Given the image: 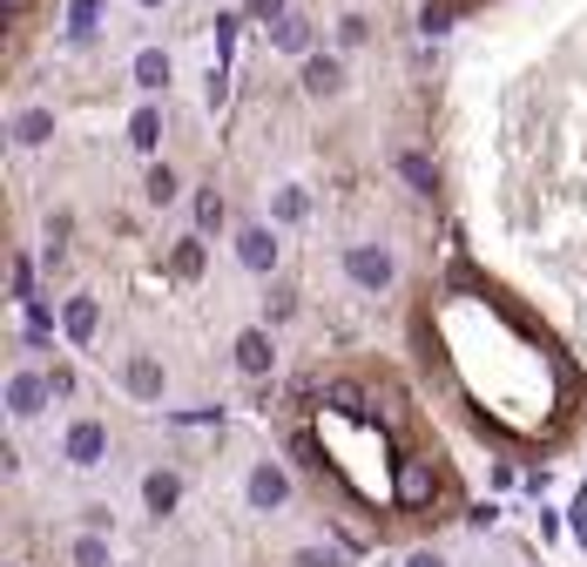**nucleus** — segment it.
Segmentation results:
<instances>
[{
    "mask_svg": "<svg viewBox=\"0 0 587 567\" xmlns=\"http://www.w3.org/2000/svg\"><path fill=\"white\" fill-rule=\"evenodd\" d=\"M344 270H351V284H365V291H385V284H391V251L351 243V251H344Z\"/></svg>",
    "mask_w": 587,
    "mask_h": 567,
    "instance_id": "nucleus-1",
    "label": "nucleus"
},
{
    "mask_svg": "<svg viewBox=\"0 0 587 567\" xmlns=\"http://www.w3.org/2000/svg\"><path fill=\"white\" fill-rule=\"evenodd\" d=\"M433 494H439L433 460H399V500H406V507H425Z\"/></svg>",
    "mask_w": 587,
    "mask_h": 567,
    "instance_id": "nucleus-2",
    "label": "nucleus"
},
{
    "mask_svg": "<svg viewBox=\"0 0 587 567\" xmlns=\"http://www.w3.org/2000/svg\"><path fill=\"white\" fill-rule=\"evenodd\" d=\"M102 453H108V426L82 419V426L68 432V466H102Z\"/></svg>",
    "mask_w": 587,
    "mask_h": 567,
    "instance_id": "nucleus-3",
    "label": "nucleus"
},
{
    "mask_svg": "<svg viewBox=\"0 0 587 567\" xmlns=\"http://www.w3.org/2000/svg\"><path fill=\"white\" fill-rule=\"evenodd\" d=\"M48 392H55L48 379H34V372H14V379H8V413H14V419H34V413H42V398H48Z\"/></svg>",
    "mask_w": 587,
    "mask_h": 567,
    "instance_id": "nucleus-4",
    "label": "nucleus"
},
{
    "mask_svg": "<svg viewBox=\"0 0 587 567\" xmlns=\"http://www.w3.org/2000/svg\"><path fill=\"white\" fill-rule=\"evenodd\" d=\"M284 500H291L284 466H270V460H263V466L250 473V507H263V513H270V507H284Z\"/></svg>",
    "mask_w": 587,
    "mask_h": 567,
    "instance_id": "nucleus-5",
    "label": "nucleus"
},
{
    "mask_svg": "<svg viewBox=\"0 0 587 567\" xmlns=\"http://www.w3.org/2000/svg\"><path fill=\"white\" fill-rule=\"evenodd\" d=\"M304 89H310V95H338V89H344L338 55H304Z\"/></svg>",
    "mask_w": 587,
    "mask_h": 567,
    "instance_id": "nucleus-6",
    "label": "nucleus"
},
{
    "mask_svg": "<svg viewBox=\"0 0 587 567\" xmlns=\"http://www.w3.org/2000/svg\"><path fill=\"white\" fill-rule=\"evenodd\" d=\"M237 257H244L250 270H270V264H278V243H270V230H263V223H250V230L237 236Z\"/></svg>",
    "mask_w": 587,
    "mask_h": 567,
    "instance_id": "nucleus-7",
    "label": "nucleus"
},
{
    "mask_svg": "<svg viewBox=\"0 0 587 567\" xmlns=\"http://www.w3.org/2000/svg\"><path fill=\"white\" fill-rule=\"evenodd\" d=\"M61 324H68V338L82 345V338H95V324H102V304H95V298H68Z\"/></svg>",
    "mask_w": 587,
    "mask_h": 567,
    "instance_id": "nucleus-8",
    "label": "nucleus"
},
{
    "mask_svg": "<svg viewBox=\"0 0 587 567\" xmlns=\"http://www.w3.org/2000/svg\"><path fill=\"white\" fill-rule=\"evenodd\" d=\"M142 500H149V513H169V507L183 500V479H176V473H149V479H142Z\"/></svg>",
    "mask_w": 587,
    "mask_h": 567,
    "instance_id": "nucleus-9",
    "label": "nucleus"
},
{
    "mask_svg": "<svg viewBox=\"0 0 587 567\" xmlns=\"http://www.w3.org/2000/svg\"><path fill=\"white\" fill-rule=\"evenodd\" d=\"M136 89H149V95L169 89V55H163V48H142V55H136Z\"/></svg>",
    "mask_w": 587,
    "mask_h": 567,
    "instance_id": "nucleus-10",
    "label": "nucleus"
},
{
    "mask_svg": "<svg viewBox=\"0 0 587 567\" xmlns=\"http://www.w3.org/2000/svg\"><path fill=\"white\" fill-rule=\"evenodd\" d=\"M122 379H129L136 398H155V392H163V364H155V358H129V372H122Z\"/></svg>",
    "mask_w": 587,
    "mask_h": 567,
    "instance_id": "nucleus-11",
    "label": "nucleus"
},
{
    "mask_svg": "<svg viewBox=\"0 0 587 567\" xmlns=\"http://www.w3.org/2000/svg\"><path fill=\"white\" fill-rule=\"evenodd\" d=\"M270 358H278V351H270L263 332H244L237 338V364H244V372H270Z\"/></svg>",
    "mask_w": 587,
    "mask_h": 567,
    "instance_id": "nucleus-12",
    "label": "nucleus"
},
{
    "mask_svg": "<svg viewBox=\"0 0 587 567\" xmlns=\"http://www.w3.org/2000/svg\"><path fill=\"white\" fill-rule=\"evenodd\" d=\"M48 136H55V115H48V108H27V115L14 121V142H27V149L48 142Z\"/></svg>",
    "mask_w": 587,
    "mask_h": 567,
    "instance_id": "nucleus-13",
    "label": "nucleus"
},
{
    "mask_svg": "<svg viewBox=\"0 0 587 567\" xmlns=\"http://www.w3.org/2000/svg\"><path fill=\"white\" fill-rule=\"evenodd\" d=\"M68 21H74V27H68L74 40H89V34H95V21H102V0H68Z\"/></svg>",
    "mask_w": 587,
    "mask_h": 567,
    "instance_id": "nucleus-14",
    "label": "nucleus"
},
{
    "mask_svg": "<svg viewBox=\"0 0 587 567\" xmlns=\"http://www.w3.org/2000/svg\"><path fill=\"white\" fill-rule=\"evenodd\" d=\"M325 398H331V413H338V419H365V392H359V385H331Z\"/></svg>",
    "mask_w": 587,
    "mask_h": 567,
    "instance_id": "nucleus-15",
    "label": "nucleus"
},
{
    "mask_svg": "<svg viewBox=\"0 0 587 567\" xmlns=\"http://www.w3.org/2000/svg\"><path fill=\"white\" fill-rule=\"evenodd\" d=\"M399 176H406L412 189H425V196H433V162H425V155H412V149H406V155H399Z\"/></svg>",
    "mask_w": 587,
    "mask_h": 567,
    "instance_id": "nucleus-16",
    "label": "nucleus"
},
{
    "mask_svg": "<svg viewBox=\"0 0 587 567\" xmlns=\"http://www.w3.org/2000/svg\"><path fill=\"white\" fill-rule=\"evenodd\" d=\"M155 136H163V115H155V108H142V115L129 121V142H136V149H155Z\"/></svg>",
    "mask_w": 587,
    "mask_h": 567,
    "instance_id": "nucleus-17",
    "label": "nucleus"
},
{
    "mask_svg": "<svg viewBox=\"0 0 587 567\" xmlns=\"http://www.w3.org/2000/svg\"><path fill=\"white\" fill-rule=\"evenodd\" d=\"M74 567H108V541L102 534H82V541H74Z\"/></svg>",
    "mask_w": 587,
    "mask_h": 567,
    "instance_id": "nucleus-18",
    "label": "nucleus"
},
{
    "mask_svg": "<svg viewBox=\"0 0 587 567\" xmlns=\"http://www.w3.org/2000/svg\"><path fill=\"white\" fill-rule=\"evenodd\" d=\"M176 196V170H169V162H155V170H149V202H169Z\"/></svg>",
    "mask_w": 587,
    "mask_h": 567,
    "instance_id": "nucleus-19",
    "label": "nucleus"
},
{
    "mask_svg": "<svg viewBox=\"0 0 587 567\" xmlns=\"http://www.w3.org/2000/svg\"><path fill=\"white\" fill-rule=\"evenodd\" d=\"M278 48L304 55V48H310V27H304V21H278Z\"/></svg>",
    "mask_w": 587,
    "mask_h": 567,
    "instance_id": "nucleus-20",
    "label": "nucleus"
},
{
    "mask_svg": "<svg viewBox=\"0 0 587 567\" xmlns=\"http://www.w3.org/2000/svg\"><path fill=\"white\" fill-rule=\"evenodd\" d=\"M196 223H203V230H216V223H223V196H216V189L196 196Z\"/></svg>",
    "mask_w": 587,
    "mask_h": 567,
    "instance_id": "nucleus-21",
    "label": "nucleus"
},
{
    "mask_svg": "<svg viewBox=\"0 0 587 567\" xmlns=\"http://www.w3.org/2000/svg\"><path fill=\"white\" fill-rule=\"evenodd\" d=\"M278 217H284V223L304 217V189H278Z\"/></svg>",
    "mask_w": 587,
    "mask_h": 567,
    "instance_id": "nucleus-22",
    "label": "nucleus"
},
{
    "mask_svg": "<svg viewBox=\"0 0 587 567\" xmlns=\"http://www.w3.org/2000/svg\"><path fill=\"white\" fill-rule=\"evenodd\" d=\"M196 270H203V251H196V243H183V251H176V277H196Z\"/></svg>",
    "mask_w": 587,
    "mask_h": 567,
    "instance_id": "nucleus-23",
    "label": "nucleus"
},
{
    "mask_svg": "<svg viewBox=\"0 0 587 567\" xmlns=\"http://www.w3.org/2000/svg\"><path fill=\"white\" fill-rule=\"evenodd\" d=\"M291 567H338V554H331V547H304Z\"/></svg>",
    "mask_w": 587,
    "mask_h": 567,
    "instance_id": "nucleus-24",
    "label": "nucleus"
},
{
    "mask_svg": "<svg viewBox=\"0 0 587 567\" xmlns=\"http://www.w3.org/2000/svg\"><path fill=\"white\" fill-rule=\"evenodd\" d=\"M250 14L257 21H284V0H250Z\"/></svg>",
    "mask_w": 587,
    "mask_h": 567,
    "instance_id": "nucleus-25",
    "label": "nucleus"
},
{
    "mask_svg": "<svg viewBox=\"0 0 587 567\" xmlns=\"http://www.w3.org/2000/svg\"><path fill=\"white\" fill-rule=\"evenodd\" d=\"M406 567H446V560H439V554H412Z\"/></svg>",
    "mask_w": 587,
    "mask_h": 567,
    "instance_id": "nucleus-26",
    "label": "nucleus"
},
{
    "mask_svg": "<svg viewBox=\"0 0 587 567\" xmlns=\"http://www.w3.org/2000/svg\"><path fill=\"white\" fill-rule=\"evenodd\" d=\"M8 14H14V21H21V14H27V0H8Z\"/></svg>",
    "mask_w": 587,
    "mask_h": 567,
    "instance_id": "nucleus-27",
    "label": "nucleus"
},
{
    "mask_svg": "<svg viewBox=\"0 0 587 567\" xmlns=\"http://www.w3.org/2000/svg\"><path fill=\"white\" fill-rule=\"evenodd\" d=\"M142 8H163V0H142Z\"/></svg>",
    "mask_w": 587,
    "mask_h": 567,
    "instance_id": "nucleus-28",
    "label": "nucleus"
}]
</instances>
